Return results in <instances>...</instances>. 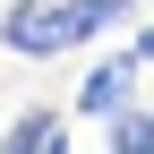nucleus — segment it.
Masks as SVG:
<instances>
[{"label":"nucleus","mask_w":154,"mask_h":154,"mask_svg":"<svg viewBox=\"0 0 154 154\" xmlns=\"http://www.w3.org/2000/svg\"><path fill=\"white\" fill-rule=\"evenodd\" d=\"M137 77H146V60H137V51L94 60V69H86V86H77V120H94V128H103L111 111H128V103H137Z\"/></svg>","instance_id":"nucleus-1"},{"label":"nucleus","mask_w":154,"mask_h":154,"mask_svg":"<svg viewBox=\"0 0 154 154\" xmlns=\"http://www.w3.org/2000/svg\"><path fill=\"white\" fill-rule=\"evenodd\" d=\"M51 17H60V0H17V9L0 17V51H9V60H51V51H60V26H51Z\"/></svg>","instance_id":"nucleus-2"},{"label":"nucleus","mask_w":154,"mask_h":154,"mask_svg":"<svg viewBox=\"0 0 154 154\" xmlns=\"http://www.w3.org/2000/svg\"><path fill=\"white\" fill-rule=\"evenodd\" d=\"M0 146H9V154H60V146H69V120L34 103V111H17V120L0 128Z\"/></svg>","instance_id":"nucleus-3"},{"label":"nucleus","mask_w":154,"mask_h":154,"mask_svg":"<svg viewBox=\"0 0 154 154\" xmlns=\"http://www.w3.org/2000/svg\"><path fill=\"white\" fill-rule=\"evenodd\" d=\"M103 146H111V154H154V111H146V103L111 111V120H103Z\"/></svg>","instance_id":"nucleus-4"},{"label":"nucleus","mask_w":154,"mask_h":154,"mask_svg":"<svg viewBox=\"0 0 154 154\" xmlns=\"http://www.w3.org/2000/svg\"><path fill=\"white\" fill-rule=\"evenodd\" d=\"M128 51H137V60L154 69V26H137V43H128Z\"/></svg>","instance_id":"nucleus-5"}]
</instances>
